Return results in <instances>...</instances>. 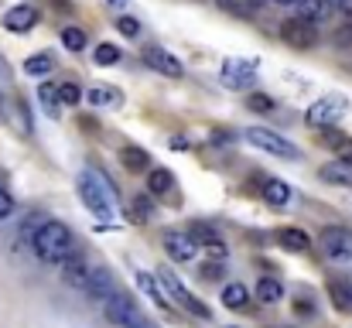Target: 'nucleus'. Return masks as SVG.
I'll return each instance as SVG.
<instances>
[{"label": "nucleus", "mask_w": 352, "mask_h": 328, "mask_svg": "<svg viewBox=\"0 0 352 328\" xmlns=\"http://www.w3.org/2000/svg\"><path fill=\"white\" fill-rule=\"evenodd\" d=\"M246 109H253V113H274L277 103H274V96H267V93H250V96H246Z\"/></svg>", "instance_id": "nucleus-32"}, {"label": "nucleus", "mask_w": 352, "mask_h": 328, "mask_svg": "<svg viewBox=\"0 0 352 328\" xmlns=\"http://www.w3.org/2000/svg\"><path fill=\"white\" fill-rule=\"evenodd\" d=\"M336 151H339V164L352 168V140H342V144H339Z\"/></svg>", "instance_id": "nucleus-39"}, {"label": "nucleus", "mask_w": 352, "mask_h": 328, "mask_svg": "<svg viewBox=\"0 0 352 328\" xmlns=\"http://www.w3.org/2000/svg\"><path fill=\"white\" fill-rule=\"evenodd\" d=\"M10 212H14V199H10V192L0 185V222L10 216Z\"/></svg>", "instance_id": "nucleus-38"}, {"label": "nucleus", "mask_w": 352, "mask_h": 328, "mask_svg": "<svg viewBox=\"0 0 352 328\" xmlns=\"http://www.w3.org/2000/svg\"><path fill=\"white\" fill-rule=\"evenodd\" d=\"M58 267H62V281H65V284H72V287H79V291L86 287L89 267H86V260H82L79 253H72V256H69V260H62Z\"/></svg>", "instance_id": "nucleus-15"}, {"label": "nucleus", "mask_w": 352, "mask_h": 328, "mask_svg": "<svg viewBox=\"0 0 352 328\" xmlns=\"http://www.w3.org/2000/svg\"><path fill=\"white\" fill-rule=\"evenodd\" d=\"M332 41H336V48H352V21H346V24L332 34Z\"/></svg>", "instance_id": "nucleus-36"}, {"label": "nucleus", "mask_w": 352, "mask_h": 328, "mask_svg": "<svg viewBox=\"0 0 352 328\" xmlns=\"http://www.w3.org/2000/svg\"><path fill=\"white\" fill-rule=\"evenodd\" d=\"M144 62L154 69V72H161V76H182V62H178V55H171L168 48H161V45H151L147 52H144Z\"/></svg>", "instance_id": "nucleus-11"}, {"label": "nucleus", "mask_w": 352, "mask_h": 328, "mask_svg": "<svg viewBox=\"0 0 352 328\" xmlns=\"http://www.w3.org/2000/svg\"><path fill=\"white\" fill-rule=\"evenodd\" d=\"M103 315H107V322H110V325L126 328L133 318H137V308H133V301H130L126 294L113 291V294H107V298H103Z\"/></svg>", "instance_id": "nucleus-8"}, {"label": "nucleus", "mask_w": 352, "mask_h": 328, "mask_svg": "<svg viewBox=\"0 0 352 328\" xmlns=\"http://www.w3.org/2000/svg\"><path fill=\"white\" fill-rule=\"evenodd\" d=\"M256 76V58H230L223 62V83L230 89H246Z\"/></svg>", "instance_id": "nucleus-9"}, {"label": "nucleus", "mask_w": 352, "mask_h": 328, "mask_svg": "<svg viewBox=\"0 0 352 328\" xmlns=\"http://www.w3.org/2000/svg\"><path fill=\"white\" fill-rule=\"evenodd\" d=\"M137 284H140V291L151 298V301H157V305H164V294H161V287H157V281L147 274V270H137Z\"/></svg>", "instance_id": "nucleus-28"}, {"label": "nucleus", "mask_w": 352, "mask_h": 328, "mask_svg": "<svg viewBox=\"0 0 352 328\" xmlns=\"http://www.w3.org/2000/svg\"><path fill=\"white\" fill-rule=\"evenodd\" d=\"M274 3H298V0H274Z\"/></svg>", "instance_id": "nucleus-45"}, {"label": "nucleus", "mask_w": 352, "mask_h": 328, "mask_svg": "<svg viewBox=\"0 0 352 328\" xmlns=\"http://www.w3.org/2000/svg\"><path fill=\"white\" fill-rule=\"evenodd\" d=\"M126 328H151V325H147V322H144V318L137 315V318H133V322H130V325H126Z\"/></svg>", "instance_id": "nucleus-43"}, {"label": "nucleus", "mask_w": 352, "mask_h": 328, "mask_svg": "<svg viewBox=\"0 0 352 328\" xmlns=\"http://www.w3.org/2000/svg\"><path fill=\"white\" fill-rule=\"evenodd\" d=\"M31 246H34V253H38L45 263H62V260H69V256L76 253V239H72L69 226H62V222H55V219H45V222L34 229Z\"/></svg>", "instance_id": "nucleus-1"}, {"label": "nucleus", "mask_w": 352, "mask_h": 328, "mask_svg": "<svg viewBox=\"0 0 352 328\" xmlns=\"http://www.w3.org/2000/svg\"><path fill=\"white\" fill-rule=\"evenodd\" d=\"M332 10H339V14L352 17V0H332Z\"/></svg>", "instance_id": "nucleus-42"}, {"label": "nucleus", "mask_w": 352, "mask_h": 328, "mask_svg": "<svg viewBox=\"0 0 352 328\" xmlns=\"http://www.w3.org/2000/svg\"><path fill=\"white\" fill-rule=\"evenodd\" d=\"M329 298L336 311H352V281H329Z\"/></svg>", "instance_id": "nucleus-20"}, {"label": "nucleus", "mask_w": 352, "mask_h": 328, "mask_svg": "<svg viewBox=\"0 0 352 328\" xmlns=\"http://www.w3.org/2000/svg\"><path fill=\"white\" fill-rule=\"evenodd\" d=\"M79 199H82V206H86L96 219H103V222L113 219L110 195H107V188L100 185V178H96L93 171H82V175H79Z\"/></svg>", "instance_id": "nucleus-2"}, {"label": "nucleus", "mask_w": 352, "mask_h": 328, "mask_svg": "<svg viewBox=\"0 0 352 328\" xmlns=\"http://www.w3.org/2000/svg\"><path fill=\"white\" fill-rule=\"evenodd\" d=\"M34 24H38V10H34L31 3H17V7H10V10L3 14V28L14 31V34H24V31H31Z\"/></svg>", "instance_id": "nucleus-12"}, {"label": "nucleus", "mask_w": 352, "mask_h": 328, "mask_svg": "<svg viewBox=\"0 0 352 328\" xmlns=\"http://www.w3.org/2000/svg\"><path fill=\"white\" fill-rule=\"evenodd\" d=\"M274 239H277L280 250H287V253H305V250L311 246L308 232H301V229H294V226H280V229L274 232Z\"/></svg>", "instance_id": "nucleus-14"}, {"label": "nucleus", "mask_w": 352, "mask_h": 328, "mask_svg": "<svg viewBox=\"0 0 352 328\" xmlns=\"http://www.w3.org/2000/svg\"><path fill=\"white\" fill-rule=\"evenodd\" d=\"M202 277H206V281H219V277H223V270H219V267H212V263H206V267H202Z\"/></svg>", "instance_id": "nucleus-41"}, {"label": "nucleus", "mask_w": 352, "mask_h": 328, "mask_svg": "<svg viewBox=\"0 0 352 328\" xmlns=\"http://www.w3.org/2000/svg\"><path fill=\"white\" fill-rule=\"evenodd\" d=\"M263 199H267L270 206L284 209V206H291V199H294V188H291L287 182H280V178H263Z\"/></svg>", "instance_id": "nucleus-17"}, {"label": "nucleus", "mask_w": 352, "mask_h": 328, "mask_svg": "<svg viewBox=\"0 0 352 328\" xmlns=\"http://www.w3.org/2000/svg\"><path fill=\"white\" fill-rule=\"evenodd\" d=\"M223 10H230V14H236V17H250L253 14V3L250 0H216Z\"/></svg>", "instance_id": "nucleus-34"}, {"label": "nucleus", "mask_w": 352, "mask_h": 328, "mask_svg": "<svg viewBox=\"0 0 352 328\" xmlns=\"http://www.w3.org/2000/svg\"><path fill=\"white\" fill-rule=\"evenodd\" d=\"M243 137H246L256 151H267V154H274V157H298V147H294L287 137L274 133V130H263V127H246V130H243Z\"/></svg>", "instance_id": "nucleus-5"}, {"label": "nucleus", "mask_w": 352, "mask_h": 328, "mask_svg": "<svg viewBox=\"0 0 352 328\" xmlns=\"http://www.w3.org/2000/svg\"><path fill=\"white\" fill-rule=\"evenodd\" d=\"M342 113H346V100L332 93V96H322L305 109V123L315 130H325V127H336L342 120Z\"/></svg>", "instance_id": "nucleus-4"}, {"label": "nucleus", "mask_w": 352, "mask_h": 328, "mask_svg": "<svg viewBox=\"0 0 352 328\" xmlns=\"http://www.w3.org/2000/svg\"><path fill=\"white\" fill-rule=\"evenodd\" d=\"M93 62H96V65H117L120 62V48L117 45H110V41H100V45H96V52H93Z\"/></svg>", "instance_id": "nucleus-26"}, {"label": "nucleus", "mask_w": 352, "mask_h": 328, "mask_svg": "<svg viewBox=\"0 0 352 328\" xmlns=\"http://www.w3.org/2000/svg\"><path fill=\"white\" fill-rule=\"evenodd\" d=\"M256 301H263V305H277V301H284V287H280V281H274V277H260V281H256Z\"/></svg>", "instance_id": "nucleus-21"}, {"label": "nucleus", "mask_w": 352, "mask_h": 328, "mask_svg": "<svg viewBox=\"0 0 352 328\" xmlns=\"http://www.w3.org/2000/svg\"><path fill=\"white\" fill-rule=\"evenodd\" d=\"M55 96H58V103H62V107H76V103L82 100V89H79V83H72V79H69V83H62V86L55 89Z\"/></svg>", "instance_id": "nucleus-27"}, {"label": "nucleus", "mask_w": 352, "mask_h": 328, "mask_svg": "<svg viewBox=\"0 0 352 328\" xmlns=\"http://www.w3.org/2000/svg\"><path fill=\"white\" fill-rule=\"evenodd\" d=\"M202 250H206V253H209L212 260H226V253H230L223 239H212V243H209V246H202Z\"/></svg>", "instance_id": "nucleus-37"}, {"label": "nucleus", "mask_w": 352, "mask_h": 328, "mask_svg": "<svg viewBox=\"0 0 352 328\" xmlns=\"http://www.w3.org/2000/svg\"><path fill=\"white\" fill-rule=\"evenodd\" d=\"M223 305L233 308V311L250 308V291H246L243 284H226V287H223Z\"/></svg>", "instance_id": "nucleus-23"}, {"label": "nucleus", "mask_w": 352, "mask_h": 328, "mask_svg": "<svg viewBox=\"0 0 352 328\" xmlns=\"http://www.w3.org/2000/svg\"><path fill=\"white\" fill-rule=\"evenodd\" d=\"M318 246H322V253H325L332 263H349V260H352V232L339 229V226L322 229Z\"/></svg>", "instance_id": "nucleus-6"}, {"label": "nucleus", "mask_w": 352, "mask_h": 328, "mask_svg": "<svg viewBox=\"0 0 352 328\" xmlns=\"http://www.w3.org/2000/svg\"><path fill=\"white\" fill-rule=\"evenodd\" d=\"M147 188H151L154 195H164V192L175 188V175H171L168 168H154V171H147Z\"/></svg>", "instance_id": "nucleus-25"}, {"label": "nucleus", "mask_w": 352, "mask_h": 328, "mask_svg": "<svg viewBox=\"0 0 352 328\" xmlns=\"http://www.w3.org/2000/svg\"><path fill=\"white\" fill-rule=\"evenodd\" d=\"M280 38H284V45H291L298 52H308V48L318 45V24H308L301 17H291V21L280 24Z\"/></svg>", "instance_id": "nucleus-7"}, {"label": "nucleus", "mask_w": 352, "mask_h": 328, "mask_svg": "<svg viewBox=\"0 0 352 328\" xmlns=\"http://www.w3.org/2000/svg\"><path fill=\"white\" fill-rule=\"evenodd\" d=\"M93 301H103L107 294H113L117 287H113V277L103 270V267H96V270H89V277H86V287H82Z\"/></svg>", "instance_id": "nucleus-16"}, {"label": "nucleus", "mask_w": 352, "mask_h": 328, "mask_svg": "<svg viewBox=\"0 0 352 328\" xmlns=\"http://www.w3.org/2000/svg\"><path fill=\"white\" fill-rule=\"evenodd\" d=\"M117 31L123 34V38H137V34H140V21H137V17H130V14H120Z\"/></svg>", "instance_id": "nucleus-35"}, {"label": "nucleus", "mask_w": 352, "mask_h": 328, "mask_svg": "<svg viewBox=\"0 0 352 328\" xmlns=\"http://www.w3.org/2000/svg\"><path fill=\"white\" fill-rule=\"evenodd\" d=\"M294 7H298V17L308 24H322L332 14V0H298Z\"/></svg>", "instance_id": "nucleus-18"}, {"label": "nucleus", "mask_w": 352, "mask_h": 328, "mask_svg": "<svg viewBox=\"0 0 352 328\" xmlns=\"http://www.w3.org/2000/svg\"><path fill=\"white\" fill-rule=\"evenodd\" d=\"M52 69H55V58H52L48 52H38V55L24 58V72H28V76H38V79H45Z\"/></svg>", "instance_id": "nucleus-24"}, {"label": "nucleus", "mask_w": 352, "mask_h": 328, "mask_svg": "<svg viewBox=\"0 0 352 328\" xmlns=\"http://www.w3.org/2000/svg\"><path fill=\"white\" fill-rule=\"evenodd\" d=\"M126 219H130V222H137V226H140V222H147V219H151V199H144V195H140V199H133V202L126 206Z\"/></svg>", "instance_id": "nucleus-30"}, {"label": "nucleus", "mask_w": 352, "mask_h": 328, "mask_svg": "<svg viewBox=\"0 0 352 328\" xmlns=\"http://www.w3.org/2000/svg\"><path fill=\"white\" fill-rule=\"evenodd\" d=\"M250 3H253V7H256V3H263V0H250Z\"/></svg>", "instance_id": "nucleus-46"}, {"label": "nucleus", "mask_w": 352, "mask_h": 328, "mask_svg": "<svg viewBox=\"0 0 352 328\" xmlns=\"http://www.w3.org/2000/svg\"><path fill=\"white\" fill-rule=\"evenodd\" d=\"M157 277H161L164 291H168V294H171V298L185 308V311H192L195 318H209V308H206V305H202V301H199V298H195V294H192L182 281H178V274H175L168 263H164V267H157Z\"/></svg>", "instance_id": "nucleus-3"}, {"label": "nucleus", "mask_w": 352, "mask_h": 328, "mask_svg": "<svg viewBox=\"0 0 352 328\" xmlns=\"http://www.w3.org/2000/svg\"><path fill=\"white\" fill-rule=\"evenodd\" d=\"M188 236H192L199 246H209L212 239H219V236H216V229H212V226H206V222H195V226L188 229Z\"/></svg>", "instance_id": "nucleus-33"}, {"label": "nucleus", "mask_w": 352, "mask_h": 328, "mask_svg": "<svg viewBox=\"0 0 352 328\" xmlns=\"http://www.w3.org/2000/svg\"><path fill=\"white\" fill-rule=\"evenodd\" d=\"M120 161H123V168L133 171V175H140V171L151 168V154H147L144 147H137V144H126V147L120 151Z\"/></svg>", "instance_id": "nucleus-19"}, {"label": "nucleus", "mask_w": 352, "mask_h": 328, "mask_svg": "<svg viewBox=\"0 0 352 328\" xmlns=\"http://www.w3.org/2000/svg\"><path fill=\"white\" fill-rule=\"evenodd\" d=\"M38 100H41V107L48 109V116H58V113H62V103H58V96H55V86L41 83V86H38Z\"/></svg>", "instance_id": "nucleus-29"}, {"label": "nucleus", "mask_w": 352, "mask_h": 328, "mask_svg": "<svg viewBox=\"0 0 352 328\" xmlns=\"http://www.w3.org/2000/svg\"><path fill=\"white\" fill-rule=\"evenodd\" d=\"M82 100L93 109H117L120 103H123V93L113 89V86H93V89L82 93Z\"/></svg>", "instance_id": "nucleus-13"}, {"label": "nucleus", "mask_w": 352, "mask_h": 328, "mask_svg": "<svg viewBox=\"0 0 352 328\" xmlns=\"http://www.w3.org/2000/svg\"><path fill=\"white\" fill-rule=\"evenodd\" d=\"M164 250H168V256H171V260L188 263V260H195L199 243H195L188 232H182V229H168V232H164Z\"/></svg>", "instance_id": "nucleus-10"}, {"label": "nucleus", "mask_w": 352, "mask_h": 328, "mask_svg": "<svg viewBox=\"0 0 352 328\" xmlns=\"http://www.w3.org/2000/svg\"><path fill=\"white\" fill-rule=\"evenodd\" d=\"M110 7H117V10H123V7H126V0H110Z\"/></svg>", "instance_id": "nucleus-44"}, {"label": "nucleus", "mask_w": 352, "mask_h": 328, "mask_svg": "<svg viewBox=\"0 0 352 328\" xmlns=\"http://www.w3.org/2000/svg\"><path fill=\"white\" fill-rule=\"evenodd\" d=\"M62 45L69 48V52H82L86 48V34H82V28H62Z\"/></svg>", "instance_id": "nucleus-31"}, {"label": "nucleus", "mask_w": 352, "mask_h": 328, "mask_svg": "<svg viewBox=\"0 0 352 328\" xmlns=\"http://www.w3.org/2000/svg\"><path fill=\"white\" fill-rule=\"evenodd\" d=\"M325 130H329V133H325V144H329V147H339V144L346 140V133H339V130H332V127H325Z\"/></svg>", "instance_id": "nucleus-40"}, {"label": "nucleus", "mask_w": 352, "mask_h": 328, "mask_svg": "<svg viewBox=\"0 0 352 328\" xmlns=\"http://www.w3.org/2000/svg\"><path fill=\"white\" fill-rule=\"evenodd\" d=\"M318 178H322V182H329V185L352 188V168H346V164H325V168L318 171Z\"/></svg>", "instance_id": "nucleus-22"}]
</instances>
